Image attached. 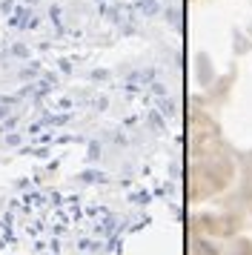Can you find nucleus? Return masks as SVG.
I'll return each mask as SVG.
<instances>
[]
</instances>
